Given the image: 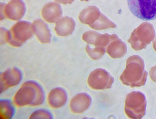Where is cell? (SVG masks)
<instances>
[{"label":"cell","mask_w":156,"mask_h":119,"mask_svg":"<svg viewBox=\"0 0 156 119\" xmlns=\"http://www.w3.org/2000/svg\"><path fill=\"white\" fill-rule=\"evenodd\" d=\"M67 98L66 93L62 88H56L49 93L47 100L49 105L53 108H59L65 104Z\"/></svg>","instance_id":"8fae6325"},{"label":"cell","mask_w":156,"mask_h":119,"mask_svg":"<svg viewBox=\"0 0 156 119\" xmlns=\"http://www.w3.org/2000/svg\"><path fill=\"white\" fill-rule=\"evenodd\" d=\"M22 78L21 71L17 68L9 69L1 73L0 75L1 93L18 85L21 81Z\"/></svg>","instance_id":"ba28073f"},{"label":"cell","mask_w":156,"mask_h":119,"mask_svg":"<svg viewBox=\"0 0 156 119\" xmlns=\"http://www.w3.org/2000/svg\"><path fill=\"white\" fill-rule=\"evenodd\" d=\"M146 105L144 94L139 92H132L127 95L126 99L125 113L130 118H141L145 114Z\"/></svg>","instance_id":"5b68a950"},{"label":"cell","mask_w":156,"mask_h":119,"mask_svg":"<svg viewBox=\"0 0 156 119\" xmlns=\"http://www.w3.org/2000/svg\"><path fill=\"white\" fill-rule=\"evenodd\" d=\"M75 26L74 20L69 17L65 16L58 21L54 30L58 35L66 36L72 34Z\"/></svg>","instance_id":"4fadbf2b"},{"label":"cell","mask_w":156,"mask_h":119,"mask_svg":"<svg viewBox=\"0 0 156 119\" xmlns=\"http://www.w3.org/2000/svg\"><path fill=\"white\" fill-rule=\"evenodd\" d=\"M86 51L90 56L93 60H97L101 58L105 52V49L104 48L95 47L94 48H91L87 45L85 48Z\"/></svg>","instance_id":"d6986e66"},{"label":"cell","mask_w":156,"mask_h":119,"mask_svg":"<svg viewBox=\"0 0 156 119\" xmlns=\"http://www.w3.org/2000/svg\"><path fill=\"white\" fill-rule=\"evenodd\" d=\"M33 33L32 25L30 22L25 21H19L9 31H7V42L12 46L20 47L31 38Z\"/></svg>","instance_id":"3957f363"},{"label":"cell","mask_w":156,"mask_h":119,"mask_svg":"<svg viewBox=\"0 0 156 119\" xmlns=\"http://www.w3.org/2000/svg\"><path fill=\"white\" fill-rule=\"evenodd\" d=\"M1 20L7 18L17 21L21 19L25 12L24 4L21 0H11L7 4H1Z\"/></svg>","instance_id":"8992f818"},{"label":"cell","mask_w":156,"mask_h":119,"mask_svg":"<svg viewBox=\"0 0 156 119\" xmlns=\"http://www.w3.org/2000/svg\"><path fill=\"white\" fill-rule=\"evenodd\" d=\"M32 25L34 33L38 40L42 43H49L51 35L46 24L42 20L37 19L33 22Z\"/></svg>","instance_id":"7c38bea8"},{"label":"cell","mask_w":156,"mask_h":119,"mask_svg":"<svg viewBox=\"0 0 156 119\" xmlns=\"http://www.w3.org/2000/svg\"><path fill=\"white\" fill-rule=\"evenodd\" d=\"M52 116L48 111L44 109H39L34 111L30 116L31 119H51Z\"/></svg>","instance_id":"ffe728a7"},{"label":"cell","mask_w":156,"mask_h":119,"mask_svg":"<svg viewBox=\"0 0 156 119\" xmlns=\"http://www.w3.org/2000/svg\"><path fill=\"white\" fill-rule=\"evenodd\" d=\"M149 75L151 80L156 82V66L151 68L149 71Z\"/></svg>","instance_id":"44dd1931"},{"label":"cell","mask_w":156,"mask_h":119,"mask_svg":"<svg viewBox=\"0 0 156 119\" xmlns=\"http://www.w3.org/2000/svg\"><path fill=\"white\" fill-rule=\"evenodd\" d=\"M62 11L58 3L51 2L45 5L41 11L42 18L49 23H54L61 17Z\"/></svg>","instance_id":"30bf717a"},{"label":"cell","mask_w":156,"mask_h":119,"mask_svg":"<svg viewBox=\"0 0 156 119\" xmlns=\"http://www.w3.org/2000/svg\"><path fill=\"white\" fill-rule=\"evenodd\" d=\"M101 14L97 7L90 6L81 12L78 18L81 23L90 26L99 17Z\"/></svg>","instance_id":"9a60e30c"},{"label":"cell","mask_w":156,"mask_h":119,"mask_svg":"<svg viewBox=\"0 0 156 119\" xmlns=\"http://www.w3.org/2000/svg\"><path fill=\"white\" fill-rule=\"evenodd\" d=\"M116 35L107 33L101 34L95 31H90L82 35V39L87 43L93 45L95 47L105 48Z\"/></svg>","instance_id":"9c48e42d"},{"label":"cell","mask_w":156,"mask_h":119,"mask_svg":"<svg viewBox=\"0 0 156 119\" xmlns=\"http://www.w3.org/2000/svg\"><path fill=\"white\" fill-rule=\"evenodd\" d=\"M15 108L12 102L6 99L0 101V117L2 119H10L15 114Z\"/></svg>","instance_id":"e0dca14e"},{"label":"cell","mask_w":156,"mask_h":119,"mask_svg":"<svg viewBox=\"0 0 156 119\" xmlns=\"http://www.w3.org/2000/svg\"><path fill=\"white\" fill-rule=\"evenodd\" d=\"M125 51L124 45L116 35L108 45L106 52L112 58H117L122 56Z\"/></svg>","instance_id":"2e32d148"},{"label":"cell","mask_w":156,"mask_h":119,"mask_svg":"<svg viewBox=\"0 0 156 119\" xmlns=\"http://www.w3.org/2000/svg\"><path fill=\"white\" fill-rule=\"evenodd\" d=\"M89 26L93 29L100 30L115 28L116 25L101 13L97 19Z\"/></svg>","instance_id":"ac0fdd59"},{"label":"cell","mask_w":156,"mask_h":119,"mask_svg":"<svg viewBox=\"0 0 156 119\" xmlns=\"http://www.w3.org/2000/svg\"><path fill=\"white\" fill-rule=\"evenodd\" d=\"M44 99V93L41 87L37 82L30 81L21 85L15 94L13 101L18 107H35L41 104Z\"/></svg>","instance_id":"6da1fadb"},{"label":"cell","mask_w":156,"mask_h":119,"mask_svg":"<svg viewBox=\"0 0 156 119\" xmlns=\"http://www.w3.org/2000/svg\"><path fill=\"white\" fill-rule=\"evenodd\" d=\"M80 0L81 1H85V2H87L89 0Z\"/></svg>","instance_id":"603a6c76"},{"label":"cell","mask_w":156,"mask_h":119,"mask_svg":"<svg viewBox=\"0 0 156 119\" xmlns=\"http://www.w3.org/2000/svg\"><path fill=\"white\" fill-rule=\"evenodd\" d=\"M90 101V98L87 94H79L72 99L70 104V109L74 113H82L88 108Z\"/></svg>","instance_id":"5bb4252c"},{"label":"cell","mask_w":156,"mask_h":119,"mask_svg":"<svg viewBox=\"0 0 156 119\" xmlns=\"http://www.w3.org/2000/svg\"><path fill=\"white\" fill-rule=\"evenodd\" d=\"M147 75L144 70V65L141 60L134 58L129 59L126 67L120 77L122 83L132 88L144 85Z\"/></svg>","instance_id":"7a4b0ae2"},{"label":"cell","mask_w":156,"mask_h":119,"mask_svg":"<svg viewBox=\"0 0 156 119\" xmlns=\"http://www.w3.org/2000/svg\"><path fill=\"white\" fill-rule=\"evenodd\" d=\"M113 82V79L105 71L97 69L93 71L88 78V84L92 88L103 89L109 88Z\"/></svg>","instance_id":"52a82bcc"},{"label":"cell","mask_w":156,"mask_h":119,"mask_svg":"<svg viewBox=\"0 0 156 119\" xmlns=\"http://www.w3.org/2000/svg\"><path fill=\"white\" fill-rule=\"evenodd\" d=\"M129 10L135 16L144 21L156 19V0H127Z\"/></svg>","instance_id":"277c9868"},{"label":"cell","mask_w":156,"mask_h":119,"mask_svg":"<svg viewBox=\"0 0 156 119\" xmlns=\"http://www.w3.org/2000/svg\"><path fill=\"white\" fill-rule=\"evenodd\" d=\"M57 2L63 4H71L74 0H55Z\"/></svg>","instance_id":"7402d4cb"}]
</instances>
